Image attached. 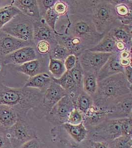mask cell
<instances>
[{
	"instance_id": "6da1fadb",
	"label": "cell",
	"mask_w": 132,
	"mask_h": 148,
	"mask_svg": "<svg viewBox=\"0 0 132 148\" xmlns=\"http://www.w3.org/2000/svg\"><path fill=\"white\" fill-rule=\"evenodd\" d=\"M69 11L62 16L61 24L56 26L59 34L80 39L87 49L98 44L104 35L97 32L91 15V1H68Z\"/></svg>"
},
{
	"instance_id": "7a4b0ae2",
	"label": "cell",
	"mask_w": 132,
	"mask_h": 148,
	"mask_svg": "<svg viewBox=\"0 0 132 148\" xmlns=\"http://www.w3.org/2000/svg\"><path fill=\"white\" fill-rule=\"evenodd\" d=\"M43 92L33 88H10L3 84L0 86V105L12 107L19 119L26 120L29 111L41 104Z\"/></svg>"
},
{
	"instance_id": "3957f363",
	"label": "cell",
	"mask_w": 132,
	"mask_h": 148,
	"mask_svg": "<svg viewBox=\"0 0 132 148\" xmlns=\"http://www.w3.org/2000/svg\"><path fill=\"white\" fill-rule=\"evenodd\" d=\"M132 84L123 73L115 74L98 82L97 91L92 97L94 105L102 108L113 105L132 93Z\"/></svg>"
},
{
	"instance_id": "277c9868",
	"label": "cell",
	"mask_w": 132,
	"mask_h": 148,
	"mask_svg": "<svg viewBox=\"0 0 132 148\" xmlns=\"http://www.w3.org/2000/svg\"><path fill=\"white\" fill-rule=\"evenodd\" d=\"M91 15L97 32L103 35L122 25L110 1H92Z\"/></svg>"
},
{
	"instance_id": "5b68a950",
	"label": "cell",
	"mask_w": 132,
	"mask_h": 148,
	"mask_svg": "<svg viewBox=\"0 0 132 148\" xmlns=\"http://www.w3.org/2000/svg\"><path fill=\"white\" fill-rule=\"evenodd\" d=\"M121 121L122 119H107L89 128L87 139L95 141L111 142L122 135Z\"/></svg>"
},
{
	"instance_id": "8992f818",
	"label": "cell",
	"mask_w": 132,
	"mask_h": 148,
	"mask_svg": "<svg viewBox=\"0 0 132 148\" xmlns=\"http://www.w3.org/2000/svg\"><path fill=\"white\" fill-rule=\"evenodd\" d=\"M0 30L19 40L34 42L33 21L23 14L16 15Z\"/></svg>"
},
{
	"instance_id": "52a82bcc",
	"label": "cell",
	"mask_w": 132,
	"mask_h": 148,
	"mask_svg": "<svg viewBox=\"0 0 132 148\" xmlns=\"http://www.w3.org/2000/svg\"><path fill=\"white\" fill-rule=\"evenodd\" d=\"M5 130L13 148H19L26 142L38 138L36 128L24 119H19L13 126Z\"/></svg>"
},
{
	"instance_id": "ba28073f",
	"label": "cell",
	"mask_w": 132,
	"mask_h": 148,
	"mask_svg": "<svg viewBox=\"0 0 132 148\" xmlns=\"http://www.w3.org/2000/svg\"><path fill=\"white\" fill-rule=\"evenodd\" d=\"M67 95L65 89L53 81L44 91L41 104L33 111L36 117L40 119L45 117L54 106Z\"/></svg>"
},
{
	"instance_id": "9c48e42d",
	"label": "cell",
	"mask_w": 132,
	"mask_h": 148,
	"mask_svg": "<svg viewBox=\"0 0 132 148\" xmlns=\"http://www.w3.org/2000/svg\"><path fill=\"white\" fill-rule=\"evenodd\" d=\"M112 54L94 52L87 49L82 52L77 57L83 72L98 74L100 69Z\"/></svg>"
},
{
	"instance_id": "30bf717a",
	"label": "cell",
	"mask_w": 132,
	"mask_h": 148,
	"mask_svg": "<svg viewBox=\"0 0 132 148\" xmlns=\"http://www.w3.org/2000/svg\"><path fill=\"white\" fill-rule=\"evenodd\" d=\"M75 108L73 102L67 95L60 100L46 116V120L54 125H60L67 123L70 113Z\"/></svg>"
},
{
	"instance_id": "8fae6325",
	"label": "cell",
	"mask_w": 132,
	"mask_h": 148,
	"mask_svg": "<svg viewBox=\"0 0 132 148\" xmlns=\"http://www.w3.org/2000/svg\"><path fill=\"white\" fill-rule=\"evenodd\" d=\"M34 47H26L19 49L1 58L2 62L5 66L20 65L39 58Z\"/></svg>"
},
{
	"instance_id": "7c38bea8",
	"label": "cell",
	"mask_w": 132,
	"mask_h": 148,
	"mask_svg": "<svg viewBox=\"0 0 132 148\" xmlns=\"http://www.w3.org/2000/svg\"><path fill=\"white\" fill-rule=\"evenodd\" d=\"M47 59L45 56H41L20 65H9L6 67L10 71L23 74L29 77H32L42 73L49 72L47 70Z\"/></svg>"
},
{
	"instance_id": "4fadbf2b",
	"label": "cell",
	"mask_w": 132,
	"mask_h": 148,
	"mask_svg": "<svg viewBox=\"0 0 132 148\" xmlns=\"http://www.w3.org/2000/svg\"><path fill=\"white\" fill-rule=\"evenodd\" d=\"M34 47V42L21 40L0 30V58L19 49Z\"/></svg>"
},
{
	"instance_id": "5bb4252c",
	"label": "cell",
	"mask_w": 132,
	"mask_h": 148,
	"mask_svg": "<svg viewBox=\"0 0 132 148\" xmlns=\"http://www.w3.org/2000/svg\"><path fill=\"white\" fill-rule=\"evenodd\" d=\"M106 109L107 119H123L132 116V93L127 95Z\"/></svg>"
},
{
	"instance_id": "9a60e30c",
	"label": "cell",
	"mask_w": 132,
	"mask_h": 148,
	"mask_svg": "<svg viewBox=\"0 0 132 148\" xmlns=\"http://www.w3.org/2000/svg\"><path fill=\"white\" fill-rule=\"evenodd\" d=\"M40 41H47L52 46L58 43L56 34L47 25L42 17L33 21V42L35 45Z\"/></svg>"
},
{
	"instance_id": "2e32d148",
	"label": "cell",
	"mask_w": 132,
	"mask_h": 148,
	"mask_svg": "<svg viewBox=\"0 0 132 148\" xmlns=\"http://www.w3.org/2000/svg\"><path fill=\"white\" fill-rule=\"evenodd\" d=\"M110 2L113 5L115 14L121 24H132V0H115Z\"/></svg>"
},
{
	"instance_id": "e0dca14e",
	"label": "cell",
	"mask_w": 132,
	"mask_h": 148,
	"mask_svg": "<svg viewBox=\"0 0 132 148\" xmlns=\"http://www.w3.org/2000/svg\"><path fill=\"white\" fill-rule=\"evenodd\" d=\"M124 68L120 65L117 53H113L100 69L98 74V82L119 73L124 74Z\"/></svg>"
},
{
	"instance_id": "ac0fdd59",
	"label": "cell",
	"mask_w": 132,
	"mask_h": 148,
	"mask_svg": "<svg viewBox=\"0 0 132 148\" xmlns=\"http://www.w3.org/2000/svg\"><path fill=\"white\" fill-rule=\"evenodd\" d=\"M12 5L16 7L21 12L34 21L41 18L39 5L36 0H14L11 1Z\"/></svg>"
},
{
	"instance_id": "d6986e66",
	"label": "cell",
	"mask_w": 132,
	"mask_h": 148,
	"mask_svg": "<svg viewBox=\"0 0 132 148\" xmlns=\"http://www.w3.org/2000/svg\"><path fill=\"white\" fill-rule=\"evenodd\" d=\"M56 39L58 44L65 46L70 54H74L77 57L87 49L83 42L76 37L58 34L56 35Z\"/></svg>"
},
{
	"instance_id": "ffe728a7",
	"label": "cell",
	"mask_w": 132,
	"mask_h": 148,
	"mask_svg": "<svg viewBox=\"0 0 132 148\" xmlns=\"http://www.w3.org/2000/svg\"><path fill=\"white\" fill-rule=\"evenodd\" d=\"M107 119L105 108L99 107L94 105L84 115L83 123L88 130Z\"/></svg>"
},
{
	"instance_id": "44dd1931",
	"label": "cell",
	"mask_w": 132,
	"mask_h": 148,
	"mask_svg": "<svg viewBox=\"0 0 132 148\" xmlns=\"http://www.w3.org/2000/svg\"><path fill=\"white\" fill-rule=\"evenodd\" d=\"M61 128L66 132L68 136L71 137L72 140L78 144L87 139L88 135V130L83 123L78 125H71L66 123L60 125Z\"/></svg>"
},
{
	"instance_id": "7402d4cb",
	"label": "cell",
	"mask_w": 132,
	"mask_h": 148,
	"mask_svg": "<svg viewBox=\"0 0 132 148\" xmlns=\"http://www.w3.org/2000/svg\"><path fill=\"white\" fill-rule=\"evenodd\" d=\"M53 82V77L49 72L42 73L32 77H29L23 86L36 88L44 92Z\"/></svg>"
},
{
	"instance_id": "603a6c76",
	"label": "cell",
	"mask_w": 132,
	"mask_h": 148,
	"mask_svg": "<svg viewBox=\"0 0 132 148\" xmlns=\"http://www.w3.org/2000/svg\"><path fill=\"white\" fill-rule=\"evenodd\" d=\"M19 115L10 106L0 105V125L3 130L13 126L19 120Z\"/></svg>"
},
{
	"instance_id": "cb8c5ba5",
	"label": "cell",
	"mask_w": 132,
	"mask_h": 148,
	"mask_svg": "<svg viewBox=\"0 0 132 148\" xmlns=\"http://www.w3.org/2000/svg\"><path fill=\"white\" fill-rule=\"evenodd\" d=\"M132 25H121L112 29L109 33L116 40L120 41L132 47Z\"/></svg>"
},
{
	"instance_id": "d4e9b609",
	"label": "cell",
	"mask_w": 132,
	"mask_h": 148,
	"mask_svg": "<svg viewBox=\"0 0 132 148\" xmlns=\"http://www.w3.org/2000/svg\"><path fill=\"white\" fill-rule=\"evenodd\" d=\"M116 40L109 33L103 36L97 45L89 50L94 52H102L105 53H117L116 49Z\"/></svg>"
},
{
	"instance_id": "484cf974",
	"label": "cell",
	"mask_w": 132,
	"mask_h": 148,
	"mask_svg": "<svg viewBox=\"0 0 132 148\" xmlns=\"http://www.w3.org/2000/svg\"><path fill=\"white\" fill-rule=\"evenodd\" d=\"M83 73V91L92 98L98 88V74L91 72Z\"/></svg>"
},
{
	"instance_id": "4316f807",
	"label": "cell",
	"mask_w": 132,
	"mask_h": 148,
	"mask_svg": "<svg viewBox=\"0 0 132 148\" xmlns=\"http://www.w3.org/2000/svg\"><path fill=\"white\" fill-rule=\"evenodd\" d=\"M22 14L19 9L12 5H5L0 8V29L19 14Z\"/></svg>"
},
{
	"instance_id": "83f0119b",
	"label": "cell",
	"mask_w": 132,
	"mask_h": 148,
	"mask_svg": "<svg viewBox=\"0 0 132 148\" xmlns=\"http://www.w3.org/2000/svg\"><path fill=\"white\" fill-rule=\"evenodd\" d=\"M48 72L54 79H58L66 72L64 61L50 58L47 64Z\"/></svg>"
},
{
	"instance_id": "f1b7e54d",
	"label": "cell",
	"mask_w": 132,
	"mask_h": 148,
	"mask_svg": "<svg viewBox=\"0 0 132 148\" xmlns=\"http://www.w3.org/2000/svg\"><path fill=\"white\" fill-rule=\"evenodd\" d=\"M93 104L92 98L83 91L78 96L75 104V108L77 109L84 115Z\"/></svg>"
},
{
	"instance_id": "f546056e",
	"label": "cell",
	"mask_w": 132,
	"mask_h": 148,
	"mask_svg": "<svg viewBox=\"0 0 132 148\" xmlns=\"http://www.w3.org/2000/svg\"><path fill=\"white\" fill-rule=\"evenodd\" d=\"M70 54L69 51L65 46L56 43L52 46L49 57L53 59L64 61Z\"/></svg>"
},
{
	"instance_id": "4dcf8cb0",
	"label": "cell",
	"mask_w": 132,
	"mask_h": 148,
	"mask_svg": "<svg viewBox=\"0 0 132 148\" xmlns=\"http://www.w3.org/2000/svg\"><path fill=\"white\" fill-rule=\"evenodd\" d=\"M53 80L54 82L60 86L63 89H65L67 92L72 88H76L74 81L69 71H66L62 77L58 79H55L53 77Z\"/></svg>"
},
{
	"instance_id": "1f68e13d",
	"label": "cell",
	"mask_w": 132,
	"mask_h": 148,
	"mask_svg": "<svg viewBox=\"0 0 132 148\" xmlns=\"http://www.w3.org/2000/svg\"><path fill=\"white\" fill-rule=\"evenodd\" d=\"M59 17V15L54 12L53 8H51L47 10L44 15L41 17L44 19L47 25L53 30L56 35H57L59 33L56 31V25Z\"/></svg>"
},
{
	"instance_id": "d6a6232c",
	"label": "cell",
	"mask_w": 132,
	"mask_h": 148,
	"mask_svg": "<svg viewBox=\"0 0 132 148\" xmlns=\"http://www.w3.org/2000/svg\"><path fill=\"white\" fill-rule=\"evenodd\" d=\"M74 81L75 87L78 89L83 90V71L77 57L76 64L74 68L69 71Z\"/></svg>"
},
{
	"instance_id": "836d02e7",
	"label": "cell",
	"mask_w": 132,
	"mask_h": 148,
	"mask_svg": "<svg viewBox=\"0 0 132 148\" xmlns=\"http://www.w3.org/2000/svg\"><path fill=\"white\" fill-rule=\"evenodd\" d=\"M110 148H132V137L121 135L109 142Z\"/></svg>"
},
{
	"instance_id": "e575fe53",
	"label": "cell",
	"mask_w": 132,
	"mask_h": 148,
	"mask_svg": "<svg viewBox=\"0 0 132 148\" xmlns=\"http://www.w3.org/2000/svg\"><path fill=\"white\" fill-rule=\"evenodd\" d=\"M77 148H110L109 143L105 142L95 141L86 139L78 144Z\"/></svg>"
},
{
	"instance_id": "d590c367",
	"label": "cell",
	"mask_w": 132,
	"mask_h": 148,
	"mask_svg": "<svg viewBox=\"0 0 132 148\" xmlns=\"http://www.w3.org/2000/svg\"><path fill=\"white\" fill-rule=\"evenodd\" d=\"M35 49L40 56H49L52 45L47 41H40L35 45Z\"/></svg>"
},
{
	"instance_id": "8d00e7d4",
	"label": "cell",
	"mask_w": 132,
	"mask_h": 148,
	"mask_svg": "<svg viewBox=\"0 0 132 148\" xmlns=\"http://www.w3.org/2000/svg\"><path fill=\"white\" fill-rule=\"evenodd\" d=\"M59 16H63L66 15L69 11V3L68 1L58 0L53 8Z\"/></svg>"
},
{
	"instance_id": "74e56055",
	"label": "cell",
	"mask_w": 132,
	"mask_h": 148,
	"mask_svg": "<svg viewBox=\"0 0 132 148\" xmlns=\"http://www.w3.org/2000/svg\"><path fill=\"white\" fill-rule=\"evenodd\" d=\"M83 114L77 109L75 108L70 113L67 123L71 125H78L83 123Z\"/></svg>"
},
{
	"instance_id": "f35d334b",
	"label": "cell",
	"mask_w": 132,
	"mask_h": 148,
	"mask_svg": "<svg viewBox=\"0 0 132 148\" xmlns=\"http://www.w3.org/2000/svg\"><path fill=\"white\" fill-rule=\"evenodd\" d=\"M121 129L122 135L126 136H132V116L122 119Z\"/></svg>"
},
{
	"instance_id": "ab89813d",
	"label": "cell",
	"mask_w": 132,
	"mask_h": 148,
	"mask_svg": "<svg viewBox=\"0 0 132 148\" xmlns=\"http://www.w3.org/2000/svg\"><path fill=\"white\" fill-rule=\"evenodd\" d=\"M58 0H40L37 1L41 16H43L47 10L53 8Z\"/></svg>"
},
{
	"instance_id": "60d3db41",
	"label": "cell",
	"mask_w": 132,
	"mask_h": 148,
	"mask_svg": "<svg viewBox=\"0 0 132 148\" xmlns=\"http://www.w3.org/2000/svg\"><path fill=\"white\" fill-rule=\"evenodd\" d=\"M77 57L74 54H70L64 61L65 67L66 71H71L76 64Z\"/></svg>"
},
{
	"instance_id": "b9f144b4",
	"label": "cell",
	"mask_w": 132,
	"mask_h": 148,
	"mask_svg": "<svg viewBox=\"0 0 132 148\" xmlns=\"http://www.w3.org/2000/svg\"><path fill=\"white\" fill-rule=\"evenodd\" d=\"M0 148H13L5 130H0Z\"/></svg>"
},
{
	"instance_id": "7bdbcfd3",
	"label": "cell",
	"mask_w": 132,
	"mask_h": 148,
	"mask_svg": "<svg viewBox=\"0 0 132 148\" xmlns=\"http://www.w3.org/2000/svg\"><path fill=\"white\" fill-rule=\"evenodd\" d=\"M41 142L38 138H36L26 142L19 148H41Z\"/></svg>"
},
{
	"instance_id": "ee69618b",
	"label": "cell",
	"mask_w": 132,
	"mask_h": 148,
	"mask_svg": "<svg viewBox=\"0 0 132 148\" xmlns=\"http://www.w3.org/2000/svg\"><path fill=\"white\" fill-rule=\"evenodd\" d=\"M7 68L2 62L0 58V86L3 84L6 76L7 75Z\"/></svg>"
},
{
	"instance_id": "f6af8a7d",
	"label": "cell",
	"mask_w": 132,
	"mask_h": 148,
	"mask_svg": "<svg viewBox=\"0 0 132 148\" xmlns=\"http://www.w3.org/2000/svg\"><path fill=\"white\" fill-rule=\"evenodd\" d=\"M119 59H132V48L127 49L124 51L118 52Z\"/></svg>"
},
{
	"instance_id": "bcb514c9",
	"label": "cell",
	"mask_w": 132,
	"mask_h": 148,
	"mask_svg": "<svg viewBox=\"0 0 132 148\" xmlns=\"http://www.w3.org/2000/svg\"><path fill=\"white\" fill-rule=\"evenodd\" d=\"M124 74L129 83L132 84V65H129L124 68Z\"/></svg>"
},
{
	"instance_id": "7dc6e473",
	"label": "cell",
	"mask_w": 132,
	"mask_h": 148,
	"mask_svg": "<svg viewBox=\"0 0 132 148\" xmlns=\"http://www.w3.org/2000/svg\"><path fill=\"white\" fill-rule=\"evenodd\" d=\"M132 48L131 47H129L124 44V42H120V41H116V49L117 51V53L120 52L122 51H123L127 49H131Z\"/></svg>"
},
{
	"instance_id": "c3c4849f",
	"label": "cell",
	"mask_w": 132,
	"mask_h": 148,
	"mask_svg": "<svg viewBox=\"0 0 132 148\" xmlns=\"http://www.w3.org/2000/svg\"><path fill=\"white\" fill-rule=\"evenodd\" d=\"M0 130H3V129L2 128V127H1V125H0Z\"/></svg>"
}]
</instances>
